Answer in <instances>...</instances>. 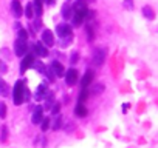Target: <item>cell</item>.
Masks as SVG:
<instances>
[{
    "label": "cell",
    "mask_w": 158,
    "mask_h": 148,
    "mask_svg": "<svg viewBox=\"0 0 158 148\" xmlns=\"http://www.w3.org/2000/svg\"><path fill=\"white\" fill-rule=\"evenodd\" d=\"M93 77H95V71H93V69H87L85 74H84V77H82L81 87H82V88H89L90 84H92V80H93Z\"/></svg>",
    "instance_id": "obj_11"
},
{
    "label": "cell",
    "mask_w": 158,
    "mask_h": 148,
    "mask_svg": "<svg viewBox=\"0 0 158 148\" xmlns=\"http://www.w3.org/2000/svg\"><path fill=\"white\" fill-rule=\"evenodd\" d=\"M40 26H42V22H40V19L34 20V23L31 25V28H33V31H34V33H36V31H39V29H40Z\"/></svg>",
    "instance_id": "obj_33"
},
{
    "label": "cell",
    "mask_w": 158,
    "mask_h": 148,
    "mask_svg": "<svg viewBox=\"0 0 158 148\" xmlns=\"http://www.w3.org/2000/svg\"><path fill=\"white\" fill-rule=\"evenodd\" d=\"M123 6H124L126 10L132 11V10H133V0H124V3H123Z\"/></svg>",
    "instance_id": "obj_32"
},
{
    "label": "cell",
    "mask_w": 158,
    "mask_h": 148,
    "mask_svg": "<svg viewBox=\"0 0 158 148\" xmlns=\"http://www.w3.org/2000/svg\"><path fill=\"white\" fill-rule=\"evenodd\" d=\"M34 54H27L23 59H22V63H20V72L23 74L30 66H33V63H34Z\"/></svg>",
    "instance_id": "obj_9"
},
{
    "label": "cell",
    "mask_w": 158,
    "mask_h": 148,
    "mask_svg": "<svg viewBox=\"0 0 158 148\" xmlns=\"http://www.w3.org/2000/svg\"><path fill=\"white\" fill-rule=\"evenodd\" d=\"M89 96V88H81V93H79V103H84L87 100Z\"/></svg>",
    "instance_id": "obj_22"
},
{
    "label": "cell",
    "mask_w": 158,
    "mask_h": 148,
    "mask_svg": "<svg viewBox=\"0 0 158 148\" xmlns=\"http://www.w3.org/2000/svg\"><path fill=\"white\" fill-rule=\"evenodd\" d=\"M92 16H93V11H89L87 8H84V10H74L73 11V16H71L73 25L74 26H81L84 23V20L87 17H92Z\"/></svg>",
    "instance_id": "obj_1"
},
{
    "label": "cell",
    "mask_w": 158,
    "mask_h": 148,
    "mask_svg": "<svg viewBox=\"0 0 158 148\" xmlns=\"http://www.w3.org/2000/svg\"><path fill=\"white\" fill-rule=\"evenodd\" d=\"M33 48H34L36 56H39V57H47V56H48V48H47L42 42H34Z\"/></svg>",
    "instance_id": "obj_10"
},
{
    "label": "cell",
    "mask_w": 158,
    "mask_h": 148,
    "mask_svg": "<svg viewBox=\"0 0 158 148\" xmlns=\"http://www.w3.org/2000/svg\"><path fill=\"white\" fill-rule=\"evenodd\" d=\"M0 117L2 119L6 117V105H5V102H0Z\"/></svg>",
    "instance_id": "obj_28"
},
{
    "label": "cell",
    "mask_w": 158,
    "mask_h": 148,
    "mask_svg": "<svg viewBox=\"0 0 158 148\" xmlns=\"http://www.w3.org/2000/svg\"><path fill=\"white\" fill-rule=\"evenodd\" d=\"M77 59H79V54L74 51V53H71V56H70V60H71V63H76L77 62Z\"/></svg>",
    "instance_id": "obj_37"
},
{
    "label": "cell",
    "mask_w": 158,
    "mask_h": 148,
    "mask_svg": "<svg viewBox=\"0 0 158 148\" xmlns=\"http://www.w3.org/2000/svg\"><path fill=\"white\" fill-rule=\"evenodd\" d=\"M143 16L147 19V20H153L155 19V13H153V10L150 8V6H143Z\"/></svg>",
    "instance_id": "obj_18"
},
{
    "label": "cell",
    "mask_w": 158,
    "mask_h": 148,
    "mask_svg": "<svg viewBox=\"0 0 158 148\" xmlns=\"http://www.w3.org/2000/svg\"><path fill=\"white\" fill-rule=\"evenodd\" d=\"M71 42H73V36H70V37H65V39H59V45H60L62 48L68 46Z\"/></svg>",
    "instance_id": "obj_26"
},
{
    "label": "cell",
    "mask_w": 158,
    "mask_h": 148,
    "mask_svg": "<svg viewBox=\"0 0 158 148\" xmlns=\"http://www.w3.org/2000/svg\"><path fill=\"white\" fill-rule=\"evenodd\" d=\"M11 13H13V16L16 19H19L23 14V10H22V5H20L19 0H13L11 2Z\"/></svg>",
    "instance_id": "obj_13"
},
{
    "label": "cell",
    "mask_w": 158,
    "mask_h": 148,
    "mask_svg": "<svg viewBox=\"0 0 158 148\" xmlns=\"http://www.w3.org/2000/svg\"><path fill=\"white\" fill-rule=\"evenodd\" d=\"M42 5H44V0H34V3H33V10H34V14L37 17L42 16Z\"/></svg>",
    "instance_id": "obj_17"
},
{
    "label": "cell",
    "mask_w": 158,
    "mask_h": 148,
    "mask_svg": "<svg viewBox=\"0 0 158 148\" xmlns=\"http://www.w3.org/2000/svg\"><path fill=\"white\" fill-rule=\"evenodd\" d=\"M129 107H130L129 103H124V105H123V110H124V113H126V110H129Z\"/></svg>",
    "instance_id": "obj_39"
},
{
    "label": "cell",
    "mask_w": 158,
    "mask_h": 148,
    "mask_svg": "<svg viewBox=\"0 0 158 148\" xmlns=\"http://www.w3.org/2000/svg\"><path fill=\"white\" fill-rule=\"evenodd\" d=\"M50 68H51V71H53V74H54V77H62V76H65V68H64V65H62L60 62L54 60Z\"/></svg>",
    "instance_id": "obj_8"
},
{
    "label": "cell",
    "mask_w": 158,
    "mask_h": 148,
    "mask_svg": "<svg viewBox=\"0 0 158 148\" xmlns=\"http://www.w3.org/2000/svg\"><path fill=\"white\" fill-rule=\"evenodd\" d=\"M19 39H20V40H27V39H28V33H27V29L19 28Z\"/></svg>",
    "instance_id": "obj_31"
},
{
    "label": "cell",
    "mask_w": 158,
    "mask_h": 148,
    "mask_svg": "<svg viewBox=\"0 0 158 148\" xmlns=\"http://www.w3.org/2000/svg\"><path fill=\"white\" fill-rule=\"evenodd\" d=\"M23 90H25V82L23 80H17L14 88H13V100L16 105H22L23 103Z\"/></svg>",
    "instance_id": "obj_2"
},
{
    "label": "cell",
    "mask_w": 158,
    "mask_h": 148,
    "mask_svg": "<svg viewBox=\"0 0 158 148\" xmlns=\"http://www.w3.org/2000/svg\"><path fill=\"white\" fill-rule=\"evenodd\" d=\"M45 2H47L50 6H51V5H54V0H45Z\"/></svg>",
    "instance_id": "obj_40"
},
{
    "label": "cell",
    "mask_w": 158,
    "mask_h": 148,
    "mask_svg": "<svg viewBox=\"0 0 158 148\" xmlns=\"http://www.w3.org/2000/svg\"><path fill=\"white\" fill-rule=\"evenodd\" d=\"M33 68H36L40 74H44L45 72V69H47V66L42 63V62H39V60H34V63H33Z\"/></svg>",
    "instance_id": "obj_23"
},
{
    "label": "cell",
    "mask_w": 158,
    "mask_h": 148,
    "mask_svg": "<svg viewBox=\"0 0 158 148\" xmlns=\"http://www.w3.org/2000/svg\"><path fill=\"white\" fill-rule=\"evenodd\" d=\"M71 6H73V11L74 10H84V8H87V0H76Z\"/></svg>",
    "instance_id": "obj_21"
},
{
    "label": "cell",
    "mask_w": 158,
    "mask_h": 148,
    "mask_svg": "<svg viewBox=\"0 0 158 148\" xmlns=\"http://www.w3.org/2000/svg\"><path fill=\"white\" fill-rule=\"evenodd\" d=\"M85 28H87V36H89V40L92 42V40L95 39V33H93V28H92V25H87Z\"/></svg>",
    "instance_id": "obj_30"
},
{
    "label": "cell",
    "mask_w": 158,
    "mask_h": 148,
    "mask_svg": "<svg viewBox=\"0 0 158 148\" xmlns=\"http://www.w3.org/2000/svg\"><path fill=\"white\" fill-rule=\"evenodd\" d=\"M74 113H76L77 117H85V116H87V108H85V105L77 102V105H76V108H74Z\"/></svg>",
    "instance_id": "obj_16"
},
{
    "label": "cell",
    "mask_w": 158,
    "mask_h": 148,
    "mask_svg": "<svg viewBox=\"0 0 158 148\" xmlns=\"http://www.w3.org/2000/svg\"><path fill=\"white\" fill-rule=\"evenodd\" d=\"M30 100V90L25 87V90H23V102H28Z\"/></svg>",
    "instance_id": "obj_38"
},
{
    "label": "cell",
    "mask_w": 158,
    "mask_h": 148,
    "mask_svg": "<svg viewBox=\"0 0 158 148\" xmlns=\"http://www.w3.org/2000/svg\"><path fill=\"white\" fill-rule=\"evenodd\" d=\"M44 76H45V77H48V80H50V82H53V80L56 79V77H54V74H53V71H51V68H50V66H47V69H45V72H44Z\"/></svg>",
    "instance_id": "obj_27"
},
{
    "label": "cell",
    "mask_w": 158,
    "mask_h": 148,
    "mask_svg": "<svg viewBox=\"0 0 158 148\" xmlns=\"http://www.w3.org/2000/svg\"><path fill=\"white\" fill-rule=\"evenodd\" d=\"M92 91H93L95 94H98V93H102V91H104V85H102V84H98V85H95V87L92 88Z\"/></svg>",
    "instance_id": "obj_34"
},
{
    "label": "cell",
    "mask_w": 158,
    "mask_h": 148,
    "mask_svg": "<svg viewBox=\"0 0 158 148\" xmlns=\"http://www.w3.org/2000/svg\"><path fill=\"white\" fill-rule=\"evenodd\" d=\"M106 57H107V49L106 48H96L92 54V62H93V65L101 66L106 62Z\"/></svg>",
    "instance_id": "obj_3"
},
{
    "label": "cell",
    "mask_w": 158,
    "mask_h": 148,
    "mask_svg": "<svg viewBox=\"0 0 158 148\" xmlns=\"http://www.w3.org/2000/svg\"><path fill=\"white\" fill-rule=\"evenodd\" d=\"M77 76H79V72L74 69V68H70L68 71H65V82L67 85H74L77 82Z\"/></svg>",
    "instance_id": "obj_6"
},
{
    "label": "cell",
    "mask_w": 158,
    "mask_h": 148,
    "mask_svg": "<svg viewBox=\"0 0 158 148\" xmlns=\"http://www.w3.org/2000/svg\"><path fill=\"white\" fill-rule=\"evenodd\" d=\"M42 43L47 48L53 46V43H54V34H53V31H50V29H44L42 31Z\"/></svg>",
    "instance_id": "obj_7"
},
{
    "label": "cell",
    "mask_w": 158,
    "mask_h": 148,
    "mask_svg": "<svg viewBox=\"0 0 158 148\" xmlns=\"http://www.w3.org/2000/svg\"><path fill=\"white\" fill-rule=\"evenodd\" d=\"M33 16H34L33 3H28V5L25 6V17H28V19H33Z\"/></svg>",
    "instance_id": "obj_24"
},
{
    "label": "cell",
    "mask_w": 158,
    "mask_h": 148,
    "mask_svg": "<svg viewBox=\"0 0 158 148\" xmlns=\"http://www.w3.org/2000/svg\"><path fill=\"white\" fill-rule=\"evenodd\" d=\"M60 127H62V117H59V116H57V117H56V120H54V125H53L51 128H53V130H59Z\"/></svg>",
    "instance_id": "obj_35"
},
{
    "label": "cell",
    "mask_w": 158,
    "mask_h": 148,
    "mask_svg": "<svg viewBox=\"0 0 158 148\" xmlns=\"http://www.w3.org/2000/svg\"><path fill=\"white\" fill-rule=\"evenodd\" d=\"M14 53H16V56H19V57L27 56V53H28V43H27V40L17 39L16 43H14Z\"/></svg>",
    "instance_id": "obj_4"
},
{
    "label": "cell",
    "mask_w": 158,
    "mask_h": 148,
    "mask_svg": "<svg viewBox=\"0 0 158 148\" xmlns=\"http://www.w3.org/2000/svg\"><path fill=\"white\" fill-rule=\"evenodd\" d=\"M50 127H51V120H50L48 117H44L42 122H40V130H42V131H47Z\"/></svg>",
    "instance_id": "obj_25"
},
{
    "label": "cell",
    "mask_w": 158,
    "mask_h": 148,
    "mask_svg": "<svg viewBox=\"0 0 158 148\" xmlns=\"http://www.w3.org/2000/svg\"><path fill=\"white\" fill-rule=\"evenodd\" d=\"M47 94H48V88L45 87V84H40L39 87H37V90H36V94H34V99L39 102V100H44L45 97H47Z\"/></svg>",
    "instance_id": "obj_12"
},
{
    "label": "cell",
    "mask_w": 158,
    "mask_h": 148,
    "mask_svg": "<svg viewBox=\"0 0 158 148\" xmlns=\"http://www.w3.org/2000/svg\"><path fill=\"white\" fill-rule=\"evenodd\" d=\"M8 139V128L6 127H2V134H0V140L2 142H6Z\"/></svg>",
    "instance_id": "obj_29"
},
{
    "label": "cell",
    "mask_w": 158,
    "mask_h": 148,
    "mask_svg": "<svg viewBox=\"0 0 158 148\" xmlns=\"http://www.w3.org/2000/svg\"><path fill=\"white\" fill-rule=\"evenodd\" d=\"M71 16H73V6H71V3H65L62 6V17L64 19H71Z\"/></svg>",
    "instance_id": "obj_15"
},
{
    "label": "cell",
    "mask_w": 158,
    "mask_h": 148,
    "mask_svg": "<svg viewBox=\"0 0 158 148\" xmlns=\"http://www.w3.org/2000/svg\"><path fill=\"white\" fill-rule=\"evenodd\" d=\"M8 94H10V87L2 77H0V96H8Z\"/></svg>",
    "instance_id": "obj_19"
},
{
    "label": "cell",
    "mask_w": 158,
    "mask_h": 148,
    "mask_svg": "<svg viewBox=\"0 0 158 148\" xmlns=\"http://www.w3.org/2000/svg\"><path fill=\"white\" fill-rule=\"evenodd\" d=\"M59 110H60V103H59V102H56V103L51 107V113L57 116V114H59Z\"/></svg>",
    "instance_id": "obj_36"
},
{
    "label": "cell",
    "mask_w": 158,
    "mask_h": 148,
    "mask_svg": "<svg viewBox=\"0 0 158 148\" xmlns=\"http://www.w3.org/2000/svg\"><path fill=\"white\" fill-rule=\"evenodd\" d=\"M42 119H44V108H42V107H37V108L34 110L33 116H31V122L36 125V123H40Z\"/></svg>",
    "instance_id": "obj_14"
},
{
    "label": "cell",
    "mask_w": 158,
    "mask_h": 148,
    "mask_svg": "<svg viewBox=\"0 0 158 148\" xmlns=\"http://www.w3.org/2000/svg\"><path fill=\"white\" fill-rule=\"evenodd\" d=\"M53 105H54V96H53V93H48L47 97H45V108L47 110H51Z\"/></svg>",
    "instance_id": "obj_20"
},
{
    "label": "cell",
    "mask_w": 158,
    "mask_h": 148,
    "mask_svg": "<svg viewBox=\"0 0 158 148\" xmlns=\"http://www.w3.org/2000/svg\"><path fill=\"white\" fill-rule=\"evenodd\" d=\"M56 33L59 36V39H65V37H70L73 36V31H71V26L67 25V23H60L56 26Z\"/></svg>",
    "instance_id": "obj_5"
}]
</instances>
